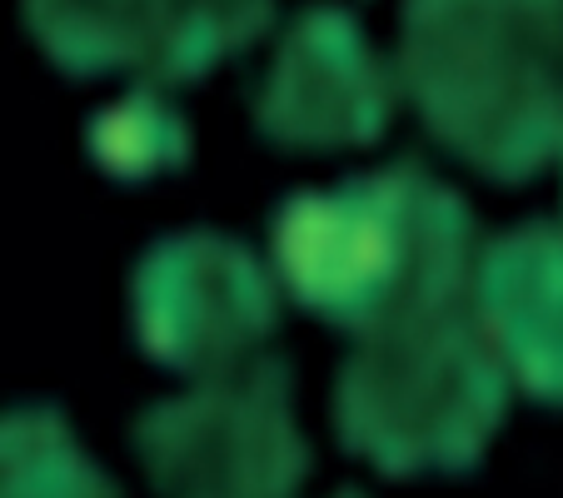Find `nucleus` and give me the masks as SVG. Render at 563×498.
Listing matches in <instances>:
<instances>
[{"instance_id": "4", "label": "nucleus", "mask_w": 563, "mask_h": 498, "mask_svg": "<svg viewBox=\"0 0 563 498\" xmlns=\"http://www.w3.org/2000/svg\"><path fill=\"white\" fill-rule=\"evenodd\" d=\"M135 454L155 498H295L309 444L295 424L285 359L200 379L135 419Z\"/></svg>"}, {"instance_id": "7", "label": "nucleus", "mask_w": 563, "mask_h": 498, "mask_svg": "<svg viewBox=\"0 0 563 498\" xmlns=\"http://www.w3.org/2000/svg\"><path fill=\"white\" fill-rule=\"evenodd\" d=\"M389 70L344 5H309L279 35L255 125L279 150H354L389 125Z\"/></svg>"}, {"instance_id": "6", "label": "nucleus", "mask_w": 563, "mask_h": 498, "mask_svg": "<svg viewBox=\"0 0 563 498\" xmlns=\"http://www.w3.org/2000/svg\"><path fill=\"white\" fill-rule=\"evenodd\" d=\"M21 15L65 75H135L165 90L250 51L275 21V0H21Z\"/></svg>"}, {"instance_id": "5", "label": "nucleus", "mask_w": 563, "mask_h": 498, "mask_svg": "<svg viewBox=\"0 0 563 498\" xmlns=\"http://www.w3.org/2000/svg\"><path fill=\"white\" fill-rule=\"evenodd\" d=\"M279 279L250 244L214 230L170 234L145 250L130 279V324L159 369L214 379L245 369L279 324Z\"/></svg>"}, {"instance_id": "9", "label": "nucleus", "mask_w": 563, "mask_h": 498, "mask_svg": "<svg viewBox=\"0 0 563 498\" xmlns=\"http://www.w3.org/2000/svg\"><path fill=\"white\" fill-rule=\"evenodd\" d=\"M0 498H120L55 403L0 409Z\"/></svg>"}, {"instance_id": "10", "label": "nucleus", "mask_w": 563, "mask_h": 498, "mask_svg": "<svg viewBox=\"0 0 563 498\" xmlns=\"http://www.w3.org/2000/svg\"><path fill=\"white\" fill-rule=\"evenodd\" d=\"M86 150L110 180L145 185L190 165V125L155 86H135L90 120Z\"/></svg>"}, {"instance_id": "2", "label": "nucleus", "mask_w": 563, "mask_h": 498, "mask_svg": "<svg viewBox=\"0 0 563 498\" xmlns=\"http://www.w3.org/2000/svg\"><path fill=\"white\" fill-rule=\"evenodd\" d=\"M399 86L468 170L533 180L563 159V0H405Z\"/></svg>"}, {"instance_id": "1", "label": "nucleus", "mask_w": 563, "mask_h": 498, "mask_svg": "<svg viewBox=\"0 0 563 498\" xmlns=\"http://www.w3.org/2000/svg\"><path fill=\"white\" fill-rule=\"evenodd\" d=\"M275 279L324 324L369 340L468 305L474 220L424 165L350 175L299 190L269 220Z\"/></svg>"}, {"instance_id": "8", "label": "nucleus", "mask_w": 563, "mask_h": 498, "mask_svg": "<svg viewBox=\"0 0 563 498\" xmlns=\"http://www.w3.org/2000/svg\"><path fill=\"white\" fill-rule=\"evenodd\" d=\"M468 305L509 379L563 409V220H529L484 244Z\"/></svg>"}, {"instance_id": "3", "label": "nucleus", "mask_w": 563, "mask_h": 498, "mask_svg": "<svg viewBox=\"0 0 563 498\" xmlns=\"http://www.w3.org/2000/svg\"><path fill=\"white\" fill-rule=\"evenodd\" d=\"M509 409V369L474 305L360 340L334 384V429L389 478L468 474Z\"/></svg>"}, {"instance_id": "11", "label": "nucleus", "mask_w": 563, "mask_h": 498, "mask_svg": "<svg viewBox=\"0 0 563 498\" xmlns=\"http://www.w3.org/2000/svg\"><path fill=\"white\" fill-rule=\"evenodd\" d=\"M334 498H364V494H354V488H340V494H334Z\"/></svg>"}, {"instance_id": "12", "label": "nucleus", "mask_w": 563, "mask_h": 498, "mask_svg": "<svg viewBox=\"0 0 563 498\" xmlns=\"http://www.w3.org/2000/svg\"><path fill=\"white\" fill-rule=\"evenodd\" d=\"M559 165H563V159H559Z\"/></svg>"}]
</instances>
